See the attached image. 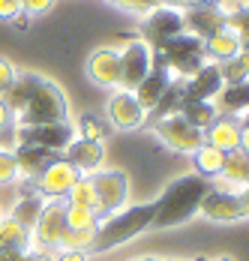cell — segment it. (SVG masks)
Wrapping results in <instances>:
<instances>
[{
    "instance_id": "obj_21",
    "label": "cell",
    "mask_w": 249,
    "mask_h": 261,
    "mask_svg": "<svg viewBox=\"0 0 249 261\" xmlns=\"http://www.w3.org/2000/svg\"><path fill=\"white\" fill-rule=\"evenodd\" d=\"M204 144L231 153L240 147V117H228V114H216V120L204 129Z\"/></svg>"
},
{
    "instance_id": "obj_3",
    "label": "cell",
    "mask_w": 249,
    "mask_h": 261,
    "mask_svg": "<svg viewBox=\"0 0 249 261\" xmlns=\"http://www.w3.org/2000/svg\"><path fill=\"white\" fill-rule=\"evenodd\" d=\"M63 120H69V99L57 81L42 79L30 102L24 105V111L12 123L27 129V126H45V123H63Z\"/></svg>"
},
{
    "instance_id": "obj_12",
    "label": "cell",
    "mask_w": 249,
    "mask_h": 261,
    "mask_svg": "<svg viewBox=\"0 0 249 261\" xmlns=\"http://www.w3.org/2000/svg\"><path fill=\"white\" fill-rule=\"evenodd\" d=\"M198 213L210 222H240V219H246L240 195L234 189H210L201 201Z\"/></svg>"
},
{
    "instance_id": "obj_2",
    "label": "cell",
    "mask_w": 249,
    "mask_h": 261,
    "mask_svg": "<svg viewBox=\"0 0 249 261\" xmlns=\"http://www.w3.org/2000/svg\"><path fill=\"white\" fill-rule=\"evenodd\" d=\"M153 222V201L150 204H126L123 210L105 216L96 228L93 237V249H114L123 246L138 234H144Z\"/></svg>"
},
{
    "instance_id": "obj_44",
    "label": "cell",
    "mask_w": 249,
    "mask_h": 261,
    "mask_svg": "<svg viewBox=\"0 0 249 261\" xmlns=\"http://www.w3.org/2000/svg\"><path fill=\"white\" fill-rule=\"evenodd\" d=\"M240 150L249 153V117L246 120H240Z\"/></svg>"
},
{
    "instance_id": "obj_30",
    "label": "cell",
    "mask_w": 249,
    "mask_h": 261,
    "mask_svg": "<svg viewBox=\"0 0 249 261\" xmlns=\"http://www.w3.org/2000/svg\"><path fill=\"white\" fill-rule=\"evenodd\" d=\"M66 204H72V207H90L96 210V189H93V177H87V174H81L75 186L69 189V195H66Z\"/></svg>"
},
{
    "instance_id": "obj_19",
    "label": "cell",
    "mask_w": 249,
    "mask_h": 261,
    "mask_svg": "<svg viewBox=\"0 0 249 261\" xmlns=\"http://www.w3.org/2000/svg\"><path fill=\"white\" fill-rule=\"evenodd\" d=\"M171 84V75H168V69L159 63V60H153V66H150V72L144 75V79L138 81V87L132 90V96L138 99V105L144 108V111H153L156 108V102H159V96L165 93V87Z\"/></svg>"
},
{
    "instance_id": "obj_33",
    "label": "cell",
    "mask_w": 249,
    "mask_h": 261,
    "mask_svg": "<svg viewBox=\"0 0 249 261\" xmlns=\"http://www.w3.org/2000/svg\"><path fill=\"white\" fill-rule=\"evenodd\" d=\"M105 135H108V129L102 126L99 117H93V114H84L81 120H78V138H87V141H105Z\"/></svg>"
},
{
    "instance_id": "obj_53",
    "label": "cell",
    "mask_w": 249,
    "mask_h": 261,
    "mask_svg": "<svg viewBox=\"0 0 249 261\" xmlns=\"http://www.w3.org/2000/svg\"><path fill=\"white\" fill-rule=\"evenodd\" d=\"M0 216H3V213H0Z\"/></svg>"
},
{
    "instance_id": "obj_17",
    "label": "cell",
    "mask_w": 249,
    "mask_h": 261,
    "mask_svg": "<svg viewBox=\"0 0 249 261\" xmlns=\"http://www.w3.org/2000/svg\"><path fill=\"white\" fill-rule=\"evenodd\" d=\"M60 156L66 159L69 165H72L78 174H96L102 165V156H105V150H102L99 141H87V138H72V144L60 153Z\"/></svg>"
},
{
    "instance_id": "obj_50",
    "label": "cell",
    "mask_w": 249,
    "mask_h": 261,
    "mask_svg": "<svg viewBox=\"0 0 249 261\" xmlns=\"http://www.w3.org/2000/svg\"><path fill=\"white\" fill-rule=\"evenodd\" d=\"M12 24H15V27H27V24H30V18H27L24 12H21V15H18V18H15Z\"/></svg>"
},
{
    "instance_id": "obj_13",
    "label": "cell",
    "mask_w": 249,
    "mask_h": 261,
    "mask_svg": "<svg viewBox=\"0 0 249 261\" xmlns=\"http://www.w3.org/2000/svg\"><path fill=\"white\" fill-rule=\"evenodd\" d=\"M21 129V126H18ZM75 138V129L69 120H63V123H45V126H27L21 129V141L27 144H36V147H45L51 153H63L69 144H72Z\"/></svg>"
},
{
    "instance_id": "obj_6",
    "label": "cell",
    "mask_w": 249,
    "mask_h": 261,
    "mask_svg": "<svg viewBox=\"0 0 249 261\" xmlns=\"http://www.w3.org/2000/svg\"><path fill=\"white\" fill-rule=\"evenodd\" d=\"M150 129H153V135H156L168 150H175V153H189V156H192L201 144H204V132L195 129V126H189L180 114L153 120Z\"/></svg>"
},
{
    "instance_id": "obj_16",
    "label": "cell",
    "mask_w": 249,
    "mask_h": 261,
    "mask_svg": "<svg viewBox=\"0 0 249 261\" xmlns=\"http://www.w3.org/2000/svg\"><path fill=\"white\" fill-rule=\"evenodd\" d=\"M222 72H219V63H204L192 79L183 81V96L186 99H201V102H213L216 93L222 90Z\"/></svg>"
},
{
    "instance_id": "obj_15",
    "label": "cell",
    "mask_w": 249,
    "mask_h": 261,
    "mask_svg": "<svg viewBox=\"0 0 249 261\" xmlns=\"http://www.w3.org/2000/svg\"><path fill=\"white\" fill-rule=\"evenodd\" d=\"M180 12H183V30L198 36L201 42L225 27V15L216 6H183Z\"/></svg>"
},
{
    "instance_id": "obj_5",
    "label": "cell",
    "mask_w": 249,
    "mask_h": 261,
    "mask_svg": "<svg viewBox=\"0 0 249 261\" xmlns=\"http://www.w3.org/2000/svg\"><path fill=\"white\" fill-rule=\"evenodd\" d=\"M90 177H93V189H96V216L99 219L126 207V201H129V177L123 171L102 168Z\"/></svg>"
},
{
    "instance_id": "obj_39",
    "label": "cell",
    "mask_w": 249,
    "mask_h": 261,
    "mask_svg": "<svg viewBox=\"0 0 249 261\" xmlns=\"http://www.w3.org/2000/svg\"><path fill=\"white\" fill-rule=\"evenodd\" d=\"M15 198H18V183H0V213L3 216L15 204Z\"/></svg>"
},
{
    "instance_id": "obj_18",
    "label": "cell",
    "mask_w": 249,
    "mask_h": 261,
    "mask_svg": "<svg viewBox=\"0 0 249 261\" xmlns=\"http://www.w3.org/2000/svg\"><path fill=\"white\" fill-rule=\"evenodd\" d=\"M12 156H15V165H18V180H36L45 168H48L51 162L57 159V153H51L45 147H36V144H27L21 141L15 150H12Z\"/></svg>"
},
{
    "instance_id": "obj_43",
    "label": "cell",
    "mask_w": 249,
    "mask_h": 261,
    "mask_svg": "<svg viewBox=\"0 0 249 261\" xmlns=\"http://www.w3.org/2000/svg\"><path fill=\"white\" fill-rule=\"evenodd\" d=\"M246 3H249V0H216L213 6H216V9L222 12L225 18H231V15H234V12H240V9H243Z\"/></svg>"
},
{
    "instance_id": "obj_32",
    "label": "cell",
    "mask_w": 249,
    "mask_h": 261,
    "mask_svg": "<svg viewBox=\"0 0 249 261\" xmlns=\"http://www.w3.org/2000/svg\"><path fill=\"white\" fill-rule=\"evenodd\" d=\"M93 231H75L66 225V231L60 234V243H57V249L60 252H87V249H93Z\"/></svg>"
},
{
    "instance_id": "obj_40",
    "label": "cell",
    "mask_w": 249,
    "mask_h": 261,
    "mask_svg": "<svg viewBox=\"0 0 249 261\" xmlns=\"http://www.w3.org/2000/svg\"><path fill=\"white\" fill-rule=\"evenodd\" d=\"M51 6H54V0H21V12H24L27 18H36V15H45Z\"/></svg>"
},
{
    "instance_id": "obj_52",
    "label": "cell",
    "mask_w": 249,
    "mask_h": 261,
    "mask_svg": "<svg viewBox=\"0 0 249 261\" xmlns=\"http://www.w3.org/2000/svg\"><path fill=\"white\" fill-rule=\"evenodd\" d=\"M213 261H234V258H228V255H219V258H213Z\"/></svg>"
},
{
    "instance_id": "obj_25",
    "label": "cell",
    "mask_w": 249,
    "mask_h": 261,
    "mask_svg": "<svg viewBox=\"0 0 249 261\" xmlns=\"http://www.w3.org/2000/svg\"><path fill=\"white\" fill-rule=\"evenodd\" d=\"M30 228L21 222H15L9 213L0 216V252H18V249H30Z\"/></svg>"
},
{
    "instance_id": "obj_26",
    "label": "cell",
    "mask_w": 249,
    "mask_h": 261,
    "mask_svg": "<svg viewBox=\"0 0 249 261\" xmlns=\"http://www.w3.org/2000/svg\"><path fill=\"white\" fill-rule=\"evenodd\" d=\"M189 126H195V129H207L213 120H216V105L213 102H201V99H183V105H180V111H177Z\"/></svg>"
},
{
    "instance_id": "obj_9",
    "label": "cell",
    "mask_w": 249,
    "mask_h": 261,
    "mask_svg": "<svg viewBox=\"0 0 249 261\" xmlns=\"http://www.w3.org/2000/svg\"><path fill=\"white\" fill-rule=\"evenodd\" d=\"M78 177H81V174L75 171L72 165L63 156H57L48 168L33 180V189H36L45 201H66V195H69V189L75 186Z\"/></svg>"
},
{
    "instance_id": "obj_35",
    "label": "cell",
    "mask_w": 249,
    "mask_h": 261,
    "mask_svg": "<svg viewBox=\"0 0 249 261\" xmlns=\"http://www.w3.org/2000/svg\"><path fill=\"white\" fill-rule=\"evenodd\" d=\"M114 6H120V9H126V12H132V15H147V12H153V9H159L162 6V0H111Z\"/></svg>"
},
{
    "instance_id": "obj_7",
    "label": "cell",
    "mask_w": 249,
    "mask_h": 261,
    "mask_svg": "<svg viewBox=\"0 0 249 261\" xmlns=\"http://www.w3.org/2000/svg\"><path fill=\"white\" fill-rule=\"evenodd\" d=\"M138 33H141L138 39L156 51V48H162L168 39L186 33V30H183V12H180V9H168V6H159V9H153V12H147V15L141 18V30H138Z\"/></svg>"
},
{
    "instance_id": "obj_10",
    "label": "cell",
    "mask_w": 249,
    "mask_h": 261,
    "mask_svg": "<svg viewBox=\"0 0 249 261\" xmlns=\"http://www.w3.org/2000/svg\"><path fill=\"white\" fill-rule=\"evenodd\" d=\"M63 231H66V201H45V207L30 231V237L36 240V249L54 252Z\"/></svg>"
},
{
    "instance_id": "obj_37",
    "label": "cell",
    "mask_w": 249,
    "mask_h": 261,
    "mask_svg": "<svg viewBox=\"0 0 249 261\" xmlns=\"http://www.w3.org/2000/svg\"><path fill=\"white\" fill-rule=\"evenodd\" d=\"M0 183H18V165L9 150H0Z\"/></svg>"
},
{
    "instance_id": "obj_49",
    "label": "cell",
    "mask_w": 249,
    "mask_h": 261,
    "mask_svg": "<svg viewBox=\"0 0 249 261\" xmlns=\"http://www.w3.org/2000/svg\"><path fill=\"white\" fill-rule=\"evenodd\" d=\"M216 0H186V6H213Z\"/></svg>"
},
{
    "instance_id": "obj_51",
    "label": "cell",
    "mask_w": 249,
    "mask_h": 261,
    "mask_svg": "<svg viewBox=\"0 0 249 261\" xmlns=\"http://www.w3.org/2000/svg\"><path fill=\"white\" fill-rule=\"evenodd\" d=\"M132 261H168V258H153V255H147V258H132Z\"/></svg>"
},
{
    "instance_id": "obj_38",
    "label": "cell",
    "mask_w": 249,
    "mask_h": 261,
    "mask_svg": "<svg viewBox=\"0 0 249 261\" xmlns=\"http://www.w3.org/2000/svg\"><path fill=\"white\" fill-rule=\"evenodd\" d=\"M18 144H21V129H18L15 123H9V126L0 129V150H9V153H12Z\"/></svg>"
},
{
    "instance_id": "obj_20",
    "label": "cell",
    "mask_w": 249,
    "mask_h": 261,
    "mask_svg": "<svg viewBox=\"0 0 249 261\" xmlns=\"http://www.w3.org/2000/svg\"><path fill=\"white\" fill-rule=\"evenodd\" d=\"M42 207H45V198L33 189V183L30 180H18V198H15V204L9 207V216H12L15 222H21L24 228L33 231V225H36V219H39Z\"/></svg>"
},
{
    "instance_id": "obj_27",
    "label": "cell",
    "mask_w": 249,
    "mask_h": 261,
    "mask_svg": "<svg viewBox=\"0 0 249 261\" xmlns=\"http://www.w3.org/2000/svg\"><path fill=\"white\" fill-rule=\"evenodd\" d=\"M219 177H225L228 186H237V189L249 186V153H243L240 147L231 150V153H225V165H222Z\"/></svg>"
},
{
    "instance_id": "obj_23",
    "label": "cell",
    "mask_w": 249,
    "mask_h": 261,
    "mask_svg": "<svg viewBox=\"0 0 249 261\" xmlns=\"http://www.w3.org/2000/svg\"><path fill=\"white\" fill-rule=\"evenodd\" d=\"M213 105H216L219 114H228V117L249 114V79L237 81V84H225L222 90L216 93Z\"/></svg>"
},
{
    "instance_id": "obj_4",
    "label": "cell",
    "mask_w": 249,
    "mask_h": 261,
    "mask_svg": "<svg viewBox=\"0 0 249 261\" xmlns=\"http://www.w3.org/2000/svg\"><path fill=\"white\" fill-rule=\"evenodd\" d=\"M153 60H159L171 79H192L201 66L207 63V54H204V42L192 33H180L175 39H168L162 48L153 51Z\"/></svg>"
},
{
    "instance_id": "obj_29",
    "label": "cell",
    "mask_w": 249,
    "mask_h": 261,
    "mask_svg": "<svg viewBox=\"0 0 249 261\" xmlns=\"http://www.w3.org/2000/svg\"><path fill=\"white\" fill-rule=\"evenodd\" d=\"M183 81L180 79H171V84L165 87V93L159 96V102H156V108L150 111L147 117L150 120H159V117H171V114H177L180 111V105H183Z\"/></svg>"
},
{
    "instance_id": "obj_42",
    "label": "cell",
    "mask_w": 249,
    "mask_h": 261,
    "mask_svg": "<svg viewBox=\"0 0 249 261\" xmlns=\"http://www.w3.org/2000/svg\"><path fill=\"white\" fill-rule=\"evenodd\" d=\"M15 75H18V69H15L6 57H0V96H3V93H6V87L15 81Z\"/></svg>"
},
{
    "instance_id": "obj_34",
    "label": "cell",
    "mask_w": 249,
    "mask_h": 261,
    "mask_svg": "<svg viewBox=\"0 0 249 261\" xmlns=\"http://www.w3.org/2000/svg\"><path fill=\"white\" fill-rule=\"evenodd\" d=\"M0 261H54L48 249H18V252H0Z\"/></svg>"
},
{
    "instance_id": "obj_22",
    "label": "cell",
    "mask_w": 249,
    "mask_h": 261,
    "mask_svg": "<svg viewBox=\"0 0 249 261\" xmlns=\"http://www.w3.org/2000/svg\"><path fill=\"white\" fill-rule=\"evenodd\" d=\"M45 79V75H39V72H18L15 81L6 87V93L0 96L3 105H6V111L12 114V120L24 111V105L30 102V96L36 93V87H39V81Z\"/></svg>"
},
{
    "instance_id": "obj_36",
    "label": "cell",
    "mask_w": 249,
    "mask_h": 261,
    "mask_svg": "<svg viewBox=\"0 0 249 261\" xmlns=\"http://www.w3.org/2000/svg\"><path fill=\"white\" fill-rule=\"evenodd\" d=\"M225 27L234 30V33L240 36V42H249V3L240 9V12H234L231 18H225Z\"/></svg>"
},
{
    "instance_id": "obj_28",
    "label": "cell",
    "mask_w": 249,
    "mask_h": 261,
    "mask_svg": "<svg viewBox=\"0 0 249 261\" xmlns=\"http://www.w3.org/2000/svg\"><path fill=\"white\" fill-rule=\"evenodd\" d=\"M192 162H195V174L201 177H219L222 174V165H225V153L222 150H216V147H210V144H201L198 150L192 153Z\"/></svg>"
},
{
    "instance_id": "obj_24",
    "label": "cell",
    "mask_w": 249,
    "mask_h": 261,
    "mask_svg": "<svg viewBox=\"0 0 249 261\" xmlns=\"http://www.w3.org/2000/svg\"><path fill=\"white\" fill-rule=\"evenodd\" d=\"M240 48H243L240 36H237L234 30H228V27H222L219 33H213L210 39H204V54H207L210 63H225V60L237 57Z\"/></svg>"
},
{
    "instance_id": "obj_31",
    "label": "cell",
    "mask_w": 249,
    "mask_h": 261,
    "mask_svg": "<svg viewBox=\"0 0 249 261\" xmlns=\"http://www.w3.org/2000/svg\"><path fill=\"white\" fill-rule=\"evenodd\" d=\"M99 216H96V210L90 207H72V204H66V225L75 228V231H93L96 234V228H99Z\"/></svg>"
},
{
    "instance_id": "obj_14",
    "label": "cell",
    "mask_w": 249,
    "mask_h": 261,
    "mask_svg": "<svg viewBox=\"0 0 249 261\" xmlns=\"http://www.w3.org/2000/svg\"><path fill=\"white\" fill-rule=\"evenodd\" d=\"M87 79L99 87L108 90H117V81H120V51L111 48V45H102L87 57Z\"/></svg>"
},
{
    "instance_id": "obj_1",
    "label": "cell",
    "mask_w": 249,
    "mask_h": 261,
    "mask_svg": "<svg viewBox=\"0 0 249 261\" xmlns=\"http://www.w3.org/2000/svg\"><path fill=\"white\" fill-rule=\"evenodd\" d=\"M213 186L207 177L201 174H183V177H175V180L165 186V192L153 201V222L150 228H175V225H183L186 219H192L198 213L204 195L210 192Z\"/></svg>"
},
{
    "instance_id": "obj_11",
    "label": "cell",
    "mask_w": 249,
    "mask_h": 261,
    "mask_svg": "<svg viewBox=\"0 0 249 261\" xmlns=\"http://www.w3.org/2000/svg\"><path fill=\"white\" fill-rule=\"evenodd\" d=\"M105 114H108V123L120 132L141 129L147 123V111L138 105V99L129 90H114L108 105H105Z\"/></svg>"
},
{
    "instance_id": "obj_45",
    "label": "cell",
    "mask_w": 249,
    "mask_h": 261,
    "mask_svg": "<svg viewBox=\"0 0 249 261\" xmlns=\"http://www.w3.org/2000/svg\"><path fill=\"white\" fill-rule=\"evenodd\" d=\"M54 261H87V252H57V258Z\"/></svg>"
},
{
    "instance_id": "obj_8",
    "label": "cell",
    "mask_w": 249,
    "mask_h": 261,
    "mask_svg": "<svg viewBox=\"0 0 249 261\" xmlns=\"http://www.w3.org/2000/svg\"><path fill=\"white\" fill-rule=\"evenodd\" d=\"M120 51V81H117V90H135L138 81L144 79L153 66V48L144 45L141 39H129Z\"/></svg>"
},
{
    "instance_id": "obj_41",
    "label": "cell",
    "mask_w": 249,
    "mask_h": 261,
    "mask_svg": "<svg viewBox=\"0 0 249 261\" xmlns=\"http://www.w3.org/2000/svg\"><path fill=\"white\" fill-rule=\"evenodd\" d=\"M21 15V0H0V21L12 24Z\"/></svg>"
},
{
    "instance_id": "obj_48",
    "label": "cell",
    "mask_w": 249,
    "mask_h": 261,
    "mask_svg": "<svg viewBox=\"0 0 249 261\" xmlns=\"http://www.w3.org/2000/svg\"><path fill=\"white\" fill-rule=\"evenodd\" d=\"M162 6H168V9H183L186 0H162Z\"/></svg>"
},
{
    "instance_id": "obj_47",
    "label": "cell",
    "mask_w": 249,
    "mask_h": 261,
    "mask_svg": "<svg viewBox=\"0 0 249 261\" xmlns=\"http://www.w3.org/2000/svg\"><path fill=\"white\" fill-rule=\"evenodd\" d=\"M237 195H240V204H243V213H246V219H249V186H243V189H240Z\"/></svg>"
},
{
    "instance_id": "obj_46",
    "label": "cell",
    "mask_w": 249,
    "mask_h": 261,
    "mask_svg": "<svg viewBox=\"0 0 249 261\" xmlns=\"http://www.w3.org/2000/svg\"><path fill=\"white\" fill-rule=\"evenodd\" d=\"M9 123H12V114L6 111V105H3V99H0V129H3V126H9Z\"/></svg>"
}]
</instances>
